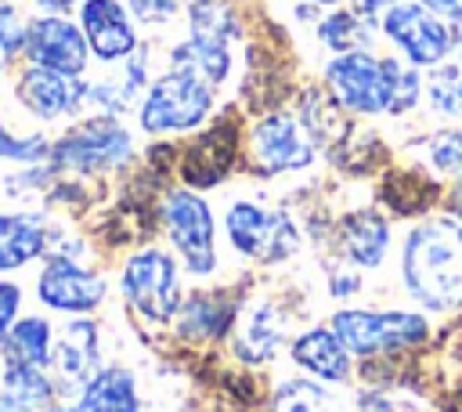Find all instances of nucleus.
Listing matches in <instances>:
<instances>
[{
    "mask_svg": "<svg viewBox=\"0 0 462 412\" xmlns=\"http://www.w3.org/2000/svg\"><path fill=\"white\" fill-rule=\"evenodd\" d=\"M213 90L217 87H209L202 76H195L188 69H170L148 83L141 108H137V119L148 134L195 130L213 112Z\"/></svg>",
    "mask_w": 462,
    "mask_h": 412,
    "instance_id": "7ed1b4c3",
    "label": "nucleus"
},
{
    "mask_svg": "<svg viewBox=\"0 0 462 412\" xmlns=\"http://www.w3.org/2000/svg\"><path fill=\"white\" fill-rule=\"evenodd\" d=\"M426 94L440 116H462V65H437Z\"/></svg>",
    "mask_w": 462,
    "mask_h": 412,
    "instance_id": "c756f323",
    "label": "nucleus"
},
{
    "mask_svg": "<svg viewBox=\"0 0 462 412\" xmlns=\"http://www.w3.org/2000/svg\"><path fill=\"white\" fill-rule=\"evenodd\" d=\"M285 340V314L267 304V300H256L242 311L238 318V336H235V351L245 358V361H267Z\"/></svg>",
    "mask_w": 462,
    "mask_h": 412,
    "instance_id": "aec40b11",
    "label": "nucleus"
},
{
    "mask_svg": "<svg viewBox=\"0 0 462 412\" xmlns=\"http://www.w3.org/2000/svg\"><path fill=\"white\" fill-rule=\"evenodd\" d=\"M123 296L126 304L148 318V322H170L177 314V307L184 304V293H180V267L177 260L166 253V249H137L126 264H123Z\"/></svg>",
    "mask_w": 462,
    "mask_h": 412,
    "instance_id": "423d86ee",
    "label": "nucleus"
},
{
    "mask_svg": "<svg viewBox=\"0 0 462 412\" xmlns=\"http://www.w3.org/2000/svg\"><path fill=\"white\" fill-rule=\"evenodd\" d=\"M43 253H51V228L40 210L0 213V275L18 271Z\"/></svg>",
    "mask_w": 462,
    "mask_h": 412,
    "instance_id": "f3484780",
    "label": "nucleus"
},
{
    "mask_svg": "<svg viewBox=\"0 0 462 412\" xmlns=\"http://www.w3.org/2000/svg\"><path fill=\"white\" fill-rule=\"evenodd\" d=\"M25 58H29V65H40V69H54V72H65V76H83L90 47H87V36H83L79 25H72L61 14H43V18L29 22Z\"/></svg>",
    "mask_w": 462,
    "mask_h": 412,
    "instance_id": "f8f14e48",
    "label": "nucleus"
},
{
    "mask_svg": "<svg viewBox=\"0 0 462 412\" xmlns=\"http://www.w3.org/2000/svg\"><path fill=\"white\" fill-rule=\"evenodd\" d=\"M249 155L260 173H289V170H303L314 159V141L307 137L296 116L267 112L249 130Z\"/></svg>",
    "mask_w": 462,
    "mask_h": 412,
    "instance_id": "9d476101",
    "label": "nucleus"
},
{
    "mask_svg": "<svg viewBox=\"0 0 462 412\" xmlns=\"http://www.w3.org/2000/svg\"><path fill=\"white\" fill-rule=\"evenodd\" d=\"M101 369V332H97V322L90 318H76L61 329L54 351H51V379H54V390L58 394H69V390H83L87 379Z\"/></svg>",
    "mask_w": 462,
    "mask_h": 412,
    "instance_id": "ddd939ff",
    "label": "nucleus"
},
{
    "mask_svg": "<svg viewBox=\"0 0 462 412\" xmlns=\"http://www.w3.org/2000/svg\"><path fill=\"white\" fill-rule=\"evenodd\" d=\"M54 379L40 365H4L0 412H43L54 401Z\"/></svg>",
    "mask_w": 462,
    "mask_h": 412,
    "instance_id": "4be33fe9",
    "label": "nucleus"
},
{
    "mask_svg": "<svg viewBox=\"0 0 462 412\" xmlns=\"http://www.w3.org/2000/svg\"><path fill=\"white\" fill-rule=\"evenodd\" d=\"M310 4H343V0H310Z\"/></svg>",
    "mask_w": 462,
    "mask_h": 412,
    "instance_id": "a19ab883",
    "label": "nucleus"
},
{
    "mask_svg": "<svg viewBox=\"0 0 462 412\" xmlns=\"http://www.w3.org/2000/svg\"><path fill=\"white\" fill-rule=\"evenodd\" d=\"M51 155V141L32 134V137H14L4 123H0V159H14V163H43Z\"/></svg>",
    "mask_w": 462,
    "mask_h": 412,
    "instance_id": "2f4dec72",
    "label": "nucleus"
},
{
    "mask_svg": "<svg viewBox=\"0 0 462 412\" xmlns=\"http://www.w3.org/2000/svg\"><path fill=\"white\" fill-rule=\"evenodd\" d=\"M126 4H130V14L148 22V25L170 22L177 14V7H180V0H126Z\"/></svg>",
    "mask_w": 462,
    "mask_h": 412,
    "instance_id": "72a5a7b5",
    "label": "nucleus"
},
{
    "mask_svg": "<svg viewBox=\"0 0 462 412\" xmlns=\"http://www.w3.org/2000/svg\"><path fill=\"white\" fill-rule=\"evenodd\" d=\"M357 289H361V275H357L354 267H336V271H332V278H328V296L350 300Z\"/></svg>",
    "mask_w": 462,
    "mask_h": 412,
    "instance_id": "c9c22d12",
    "label": "nucleus"
},
{
    "mask_svg": "<svg viewBox=\"0 0 462 412\" xmlns=\"http://www.w3.org/2000/svg\"><path fill=\"white\" fill-rule=\"evenodd\" d=\"M173 322H177V332L188 340H213L235 325V304L224 300L220 293H191L177 307Z\"/></svg>",
    "mask_w": 462,
    "mask_h": 412,
    "instance_id": "5701e85b",
    "label": "nucleus"
},
{
    "mask_svg": "<svg viewBox=\"0 0 462 412\" xmlns=\"http://www.w3.org/2000/svg\"><path fill=\"white\" fill-rule=\"evenodd\" d=\"M271 412H346L343 401L310 379H282Z\"/></svg>",
    "mask_w": 462,
    "mask_h": 412,
    "instance_id": "cd10ccee",
    "label": "nucleus"
},
{
    "mask_svg": "<svg viewBox=\"0 0 462 412\" xmlns=\"http://www.w3.org/2000/svg\"><path fill=\"white\" fill-rule=\"evenodd\" d=\"M76 408L79 412H144V405L137 401V379L123 365L97 369L79 390Z\"/></svg>",
    "mask_w": 462,
    "mask_h": 412,
    "instance_id": "412c9836",
    "label": "nucleus"
},
{
    "mask_svg": "<svg viewBox=\"0 0 462 412\" xmlns=\"http://www.w3.org/2000/svg\"><path fill=\"white\" fill-rule=\"evenodd\" d=\"M404 289L430 311L462 307V220L430 217L401 246Z\"/></svg>",
    "mask_w": 462,
    "mask_h": 412,
    "instance_id": "f257e3e1",
    "label": "nucleus"
},
{
    "mask_svg": "<svg viewBox=\"0 0 462 412\" xmlns=\"http://www.w3.org/2000/svg\"><path fill=\"white\" fill-rule=\"evenodd\" d=\"M72 4L76 0H36V7L47 14H65V11H72Z\"/></svg>",
    "mask_w": 462,
    "mask_h": 412,
    "instance_id": "58836bf2",
    "label": "nucleus"
},
{
    "mask_svg": "<svg viewBox=\"0 0 462 412\" xmlns=\"http://www.w3.org/2000/svg\"><path fill=\"white\" fill-rule=\"evenodd\" d=\"M426 155H430V166L437 173H462V130L448 126V130H437L430 141H426Z\"/></svg>",
    "mask_w": 462,
    "mask_h": 412,
    "instance_id": "7c9ffc66",
    "label": "nucleus"
},
{
    "mask_svg": "<svg viewBox=\"0 0 462 412\" xmlns=\"http://www.w3.org/2000/svg\"><path fill=\"white\" fill-rule=\"evenodd\" d=\"M130 152H134L130 130L119 126L116 116H94V119H79L72 130H65L51 145V163L58 170L101 173V170L123 166Z\"/></svg>",
    "mask_w": 462,
    "mask_h": 412,
    "instance_id": "0eeeda50",
    "label": "nucleus"
},
{
    "mask_svg": "<svg viewBox=\"0 0 462 412\" xmlns=\"http://www.w3.org/2000/svg\"><path fill=\"white\" fill-rule=\"evenodd\" d=\"M383 33L404 54V61L415 65V69L440 65L455 47L451 25L444 18H437L433 11H426L419 0L415 4L401 0V4L386 7L383 11Z\"/></svg>",
    "mask_w": 462,
    "mask_h": 412,
    "instance_id": "1a4fd4ad",
    "label": "nucleus"
},
{
    "mask_svg": "<svg viewBox=\"0 0 462 412\" xmlns=\"http://www.w3.org/2000/svg\"><path fill=\"white\" fill-rule=\"evenodd\" d=\"M451 206H455V217L462 220V173H458V184H455V195H451Z\"/></svg>",
    "mask_w": 462,
    "mask_h": 412,
    "instance_id": "ea45409f",
    "label": "nucleus"
},
{
    "mask_svg": "<svg viewBox=\"0 0 462 412\" xmlns=\"http://www.w3.org/2000/svg\"><path fill=\"white\" fill-rule=\"evenodd\" d=\"M235 152H238V126L235 119H220L217 126L202 130L180 155V173L188 181V188H209L217 184L231 163H235Z\"/></svg>",
    "mask_w": 462,
    "mask_h": 412,
    "instance_id": "dca6fc26",
    "label": "nucleus"
},
{
    "mask_svg": "<svg viewBox=\"0 0 462 412\" xmlns=\"http://www.w3.org/2000/svg\"><path fill=\"white\" fill-rule=\"evenodd\" d=\"M393 4H401V0H354V11H361V14H383L386 7H393Z\"/></svg>",
    "mask_w": 462,
    "mask_h": 412,
    "instance_id": "4c0bfd02",
    "label": "nucleus"
},
{
    "mask_svg": "<svg viewBox=\"0 0 462 412\" xmlns=\"http://www.w3.org/2000/svg\"><path fill=\"white\" fill-rule=\"evenodd\" d=\"M18 307H22V289L14 282H4L0 278V347L11 332V325L18 322Z\"/></svg>",
    "mask_w": 462,
    "mask_h": 412,
    "instance_id": "f704fd0d",
    "label": "nucleus"
},
{
    "mask_svg": "<svg viewBox=\"0 0 462 412\" xmlns=\"http://www.w3.org/2000/svg\"><path fill=\"white\" fill-rule=\"evenodd\" d=\"M404 69L408 65H401L397 58H375L372 51H350L328 61L325 83L346 112L379 116V112H393Z\"/></svg>",
    "mask_w": 462,
    "mask_h": 412,
    "instance_id": "f03ea898",
    "label": "nucleus"
},
{
    "mask_svg": "<svg viewBox=\"0 0 462 412\" xmlns=\"http://www.w3.org/2000/svg\"><path fill=\"white\" fill-rule=\"evenodd\" d=\"M51 340H54V332H51L47 318H22V322L11 325L0 351H4L7 365H40V369H47L51 351H54Z\"/></svg>",
    "mask_w": 462,
    "mask_h": 412,
    "instance_id": "a878e982",
    "label": "nucleus"
},
{
    "mask_svg": "<svg viewBox=\"0 0 462 412\" xmlns=\"http://www.w3.org/2000/svg\"><path fill=\"white\" fill-rule=\"evenodd\" d=\"M188 33L231 43V36H238V18H235V11L224 0H191V7H188Z\"/></svg>",
    "mask_w": 462,
    "mask_h": 412,
    "instance_id": "c85d7f7f",
    "label": "nucleus"
},
{
    "mask_svg": "<svg viewBox=\"0 0 462 412\" xmlns=\"http://www.w3.org/2000/svg\"><path fill=\"white\" fill-rule=\"evenodd\" d=\"M54 412H79V408H76V405H72V408H54Z\"/></svg>",
    "mask_w": 462,
    "mask_h": 412,
    "instance_id": "79ce46f5",
    "label": "nucleus"
},
{
    "mask_svg": "<svg viewBox=\"0 0 462 412\" xmlns=\"http://www.w3.org/2000/svg\"><path fill=\"white\" fill-rule=\"evenodd\" d=\"M318 40L336 51V54H350V51H368L372 47V18L361 11H332L321 18L318 25Z\"/></svg>",
    "mask_w": 462,
    "mask_h": 412,
    "instance_id": "bb28decb",
    "label": "nucleus"
},
{
    "mask_svg": "<svg viewBox=\"0 0 462 412\" xmlns=\"http://www.w3.org/2000/svg\"><path fill=\"white\" fill-rule=\"evenodd\" d=\"M458 65H462V43H458Z\"/></svg>",
    "mask_w": 462,
    "mask_h": 412,
    "instance_id": "37998d69",
    "label": "nucleus"
},
{
    "mask_svg": "<svg viewBox=\"0 0 462 412\" xmlns=\"http://www.w3.org/2000/svg\"><path fill=\"white\" fill-rule=\"evenodd\" d=\"M231 246L253 264H282L300 249V228L285 210H267L260 202H235L224 213Z\"/></svg>",
    "mask_w": 462,
    "mask_h": 412,
    "instance_id": "39448f33",
    "label": "nucleus"
},
{
    "mask_svg": "<svg viewBox=\"0 0 462 412\" xmlns=\"http://www.w3.org/2000/svg\"><path fill=\"white\" fill-rule=\"evenodd\" d=\"M292 361L325 383L350 379V351L332 332V325H314L292 340Z\"/></svg>",
    "mask_w": 462,
    "mask_h": 412,
    "instance_id": "6ab92c4d",
    "label": "nucleus"
},
{
    "mask_svg": "<svg viewBox=\"0 0 462 412\" xmlns=\"http://www.w3.org/2000/svg\"><path fill=\"white\" fill-rule=\"evenodd\" d=\"M343 112H346V108L332 98V90L310 87V90H303V98H300V123H303V130H307V137H310L314 145L328 148V155H332V148H339V141L350 134V123H346Z\"/></svg>",
    "mask_w": 462,
    "mask_h": 412,
    "instance_id": "b1692460",
    "label": "nucleus"
},
{
    "mask_svg": "<svg viewBox=\"0 0 462 412\" xmlns=\"http://www.w3.org/2000/svg\"><path fill=\"white\" fill-rule=\"evenodd\" d=\"M105 278L83 264H76L72 257H51L40 267L36 278V296L40 304H47L51 311L61 314H90L94 307L105 304Z\"/></svg>",
    "mask_w": 462,
    "mask_h": 412,
    "instance_id": "9b49d317",
    "label": "nucleus"
},
{
    "mask_svg": "<svg viewBox=\"0 0 462 412\" xmlns=\"http://www.w3.org/2000/svg\"><path fill=\"white\" fill-rule=\"evenodd\" d=\"M14 94L36 119H61V116H72L87 105V80L29 65V69H22Z\"/></svg>",
    "mask_w": 462,
    "mask_h": 412,
    "instance_id": "4468645a",
    "label": "nucleus"
},
{
    "mask_svg": "<svg viewBox=\"0 0 462 412\" xmlns=\"http://www.w3.org/2000/svg\"><path fill=\"white\" fill-rule=\"evenodd\" d=\"M79 29L87 36L90 54L101 61H126L137 51L134 22L119 0H83Z\"/></svg>",
    "mask_w": 462,
    "mask_h": 412,
    "instance_id": "2eb2a0df",
    "label": "nucleus"
},
{
    "mask_svg": "<svg viewBox=\"0 0 462 412\" xmlns=\"http://www.w3.org/2000/svg\"><path fill=\"white\" fill-rule=\"evenodd\" d=\"M339 249L361 271L379 267L390 249V220L379 210H350L339 220Z\"/></svg>",
    "mask_w": 462,
    "mask_h": 412,
    "instance_id": "a211bd4d",
    "label": "nucleus"
},
{
    "mask_svg": "<svg viewBox=\"0 0 462 412\" xmlns=\"http://www.w3.org/2000/svg\"><path fill=\"white\" fill-rule=\"evenodd\" d=\"M332 332L343 340V347L357 358H379L404 347H415L426 340L430 322L415 311H357L343 307L332 314Z\"/></svg>",
    "mask_w": 462,
    "mask_h": 412,
    "instance_id": "20e7f679",
    "label": "nucleus"
},
{
    "mask_svg": "<svg viewBox=\"0 0 462 412\" xmlns=\"http://www.w3.org/2000/svg\"><path fill=\"white\" fill-rule=\"evenodd\" d=\"M162 224L191 275L217 271V224L202 195H195L191 188H173L162 199Z\"/></svg>",
    "mask_w": 462,
    "mask_h": 412,
    "instance_id": "6e6552de",
    "label": "nucleus"
},
{
    "mask_svg": "<svg viewBox=\"0 0 462 412\" xmlns=\"http://www.w3.org/2000/svg\"><path fill=\"white\" fill-rule=\"evenodd\" d=\"M173 69H188L195 76H202L209 87H220L231 76V51L224 40H209V36H195L188 33V40H180L170 51Z\"/></svg>",
    "mask_w": 462,
    "mask_h": 412,
    "instance_id": "393cba45",
    "label": "nucleus"
},
{
    "mask_svg": "<svg viewBox=\"0 0 462 412\" xmlns=\"http://www.w3.org/2000/svg\"><path fill=\"white\" fill-rule=\"evenodd\" d=\"M25 33H29V22L18 14V7L0 4V54L4 58L25 54Z\"/></svg>",
    "mask_w": 462,
    "mask_h": 412,
    "instance_id": "473e14b6",
    "label": "nucleus"
},
{
    "mask_svg": "<svg viewBox=\"0 0 462 412\" xmlns=\"http://www.w3.org/2000/svg\"><path fill=\"white\" fill-rule=\"evenodd\" d=\"M426 11H433L437 18H444L448 25H458L462 22V0H419Z\"/></svg>",
    "mask_w": 462,
    "mask_h": 412,
    "instance_id": "e433bc0d",
    "label": "nucleus"
}]
</instances>
